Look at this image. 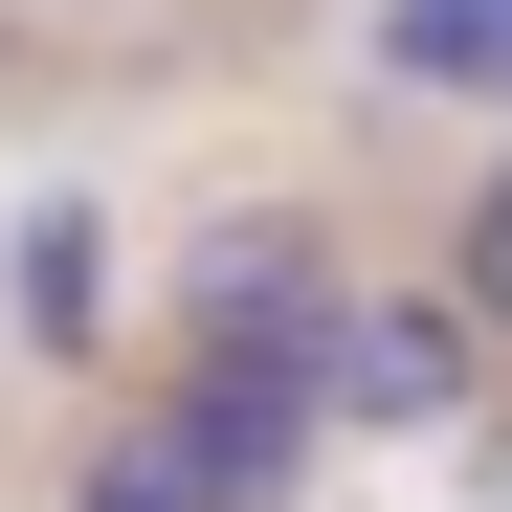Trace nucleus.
<instances>
[{"mask_svg": "<svg viewBox=\"0 0 512 512\" xmlns=\"http://www.w3.org/2000/svg\"><path fill=\"white\" fill-rule=\"evenodd\" d=\"M334 312H357V268H334V223L312 201H245L201 268H179V357H245V379H312L334 357Z\"/></svg>", "mask_w": 512, "mask_h": 512, "instance_id": "nucleus-1", "label": "nucleus"}, {"mask_svg": "<svg viewBox=\"0 0 512 512\" xmlns=\"http://www.w3.org/2000/svg\"><path fill=\"white\" fill-rule=\"evenodd\" d=\"M112 312H134L112 201H23V223H0V334H23L45 379H90V357H112Z\"/></svg>", "mask_w": 512, "mask_h": 512, "instance_id": "nucleus-3", "label": "nucleus"}, {"mask_svg": "<svg viewBox=\"0 0 512 512\" xmlns=\"http://www.w3.org/2000/svg\"><path fill=\"white\" fill-rule=\"evenodd\" d=\"M156 401L201 423V468H223L245 512H290V490H312V446H334V401H312V379H245V357H179Z\"/></svg>", "mask_w": 512, "mask_h": 512, "instance_id": "nucleus-4", "label": "nucleus"}, {"mask_svg": "<svg viewBox=\"0 0 512 512\" xmlns=\"http://www.w3.org/2000/svg\"><path fill=\"white\" fill-rule=\"evenodd\" d=\"M357 67L379 90H512V0H379Z\"/></svg>", "mask_w": 512, "mask_h": 512, "instance_id": "nucleus-6", "label": "nucleus"}, {"mask_svg": "<svg viewBox=\"0 0 512 512\" xmlns=\"http://www.w3.org/2000/svg\"><path fill=\"white\" fill-rule=\"evenodd\" d=\"M67 512H245V490L201 468L179 401H90V423H67Z\"/></svg>", "mask_w": 512, "mask_h": 512, "instance_id": "nucleus-5", "label": "nucleus"}, {"mask_svg": "<svg viewBox=\"0 0 512 512\" xmlns=\"http://www.w3.org/2000/svg\"><path fill=\"white\" fill-rule=\"evenodd\" d=\"M446 312H468V334H512V156L446 201Z\"/></svg>", "mask_w": 512, "mask_h": 512, "instance_id": "nucleus-7", "label": "nucleus"}, {"mask_svg": "<svg viewBox=\"0 0 512 512\" xmlns=\"http://www.w3.org/2000/svg\"><path fill=\"white\" fill-rule=\"evenodd\" d=\"M312 401L379 423V446H446V423H490V334H468L446 290H357V312H334V357H312Z\"/></svg>", "mask_w": 512, "mask_h": 512, "instance_id": "nucleus-2", "label": "nucleus"}]
</instances>
